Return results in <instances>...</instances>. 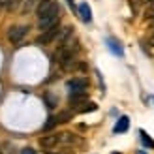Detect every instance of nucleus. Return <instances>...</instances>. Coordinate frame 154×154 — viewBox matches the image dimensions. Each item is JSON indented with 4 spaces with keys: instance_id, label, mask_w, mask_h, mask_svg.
Returning <instances> with one entry per match:
<instances>
[{
    "instance_id": "2eb2a0df",
    "label": "nucleus",
    "mask_w": 154,
    "mask_h": 154,
    "mask_svg": "<svg viewBox=\"0 0 154 154\" xmlns=\"http://www.w3.org/2000/svg\"><path fill=\"white\" fill-rule=\"evenodd\" d=\"M57 124H58V122H57V117H49L47 122L43 124V132H49V130H53Z\"/></svg>"
},
{
    "instance_id": "aec40b11",
    "label": "nucleus",
    "mask_w": 154,
    "mask_h": 154,
    "mask_svg": "<svg viewBox=\"0 0 154 154\" xmlns=\"http://www.w3.org/2000/svg\"><path fill=\"white\" fill-rule=\"evenodd\" d=\"M66 2H68V6H70L72 10H75V4H73V0H66Z\"/></svg>"
},
{
    "instance_id": "f257e3e1",
    "label": "nucleus",
    "mask_w": 154,
    "mask_h": 154,
    "mask_svg": "<svg viewBox=\"0 0 154 154\" xmlns=\"http://www.w3.org/2000/svg\"><path fill=\"white\" fill-rule=\"evenodd\" d=\"M58 21H60V6L55 2V4H53V8L43 15V17L38 19V30H40V32H43V30H49L51 26L58 25Z\"/></svg>"
},
{
    "instance_id": "ddd939ff",
    "label": "nucleus",
    "mask_w": 154,
    "mask_h": 154,
    "mask_svg": "<svg viewBox=\"0 0 154 154\" xmlns=\"http://www.w3.org/2000/svg\"><path fill=\"white\" fill-rule=\"evenodd\" d=\"M45 103H47V107L49 109H53V107H57V103H58V98L53 94V92H47L45 94Z\"/></svg>"
},
{
    "instance_id": "9b49d317",
    "label": "nucleus",
    "mask_w": 154,
    "mask_h": 154,
    "mask_svg": "<svg viewBox=\"0 0 154 154\" xmlns=\"http://www.w3.org/2000/svg\"><path fill=\"white\" fill-rule=\"evenodd\" d=\"M96 109H98V103H94V102H85V103H81L79 107H77L79 113H92Z\"/></svg>"
},
{
    "instance_id": "393cba45",
    "label": "nucleus",
    "mask_w": 154,
    "mask_h": 154,
    "mask_svg": "<svg viewBox=\"0 0 154 154\" xmlns=\"http://www.w3.org/2000/svg\"><path fill=\"white\" fill-rule=\"evenodd\" d=\"M113 154H120V152H113Z\"/></svg>"
},
{
    "instance_id": "423d86ee",
    "label": "nucleus",
    "mask_w": 154,
    "mask_h": 154,
    "mask_svg": "<svg viewBox=\"0 0 154 154\" xmlns=\"http://www.w3.org/2000/svg\"><path fill=\"white\" fill-rule=\"evenodd\" d=\"M53 4H55V0H40V2H38V6H36V17H38V19L43 17V15L53 8Z\"/></svg>"
},
{
    "instance_id": "0eeeda50",
    "label": "nucleus",
    "mask_w": 154,
    "mask_h": 154,
    "mask_svg": "<svg viewBox=\"0 0 154 154\" xmlns=\"http://www.w3.org/2000/svg\"><path fill=\"white\" fill-rule=\"evenodd\" d=\"M60 143V139H58V135H43L42 139H40V145L43 149H53V147H57V145Z\"/></svg>"
},
{
    "instance_id": "9d476101",
    "label": "nucleus",
    "mask_w": 154,
    "mask_h": 154,
    "mask_svg": "<svg viewBox=\"0 0 154 154\" xmlns=\"http://www.w3.org/2000/svg\"><path fill=\"white\" fill-rule=\"evenodd\" d=\"M107 45H109V51L115 53L117 57H122V55H124V51H122L120 43H119L117 40H111V38H109V40H107Z\"/></svg>"
},
{
    "instance_id": "7ed1b4c3",
    "label": "nucleus",
    "mask_w": 154,
    "mask_h": 154,
    "mask_svg": "<svg viewBox=\"0 0 154 154\" xmlns=\"http://www.w3.org/2000/svg\"><path fill=\"white\" fill-rule=\"evenodd\" d=\"M26 34H28V26H11L8 30V40L11 43H15V45H19L23 40H25Z\"/></svg>"
},
{
    "instance_id": "1a4fd4ad",
    "label": "nucleus",
    "mask_w": 154,
    "mask_h": 154,
    "mask_svg": "<svg viewBox=\"0 0 154 154\" xmlns=\"http://www.w3.org/2000/svg\"><path fill=\"white\" fill-rule=\"evenodd\" d=\"M128 128H130V119H128V117H120V119L117 120V124H115L113 132H115V134H124Z\"/></svg>"
},
{
    "instance_id": "f8f14e48",
    "label": "nucleus",
    "mask_w": 154,
    "mask_h": 154,
    "mask_svg": "<svg viewBox=\"0 0 154 154\" xmlns=\"http://www.w3.org/2000/svg\"><path fill=\"white\" fill-rule=\"evenodd\" d=\"M139 137H141V141L145 147H149V149H154V141L150 139V135L145 132V130H139Z\"/></svg>"
},
{
    "instance_id": "f3484780",
    "label": "nucleus",
    "mask_w": 154,
    "mask_h": 154,
    "mask_svg": "<svg viewBox=\"0 0 154 154\" xmlns=\"http://www.w3.org/2000/svg\"><path fill=\"white\" fill-rule=\"evenodd\" d=\"M19 154H38V152H36L34 149H30V147H25V149H23Z\"/></svg>"
},
{
    "instance_id": "6e6552de",
    "label": "nucleus",
    "mask_w": 154,
    "mask_h": 154,
    "mask_svg": "<svg viewBox=\"0 0 154 154\" xmlns=\"http://www.w3.org/2000/svg\"><path fill=\"white\" fill-rule=\"evenodd\" d=\"M85 102H87V92H75V94H70V105L72 107H79Z\"/></svg>"
},
{
    "instance_id": "20e7f679",
    "label": "nucleus",
    "mask_w": 154,
    "mask_h": 154,
    "mask_svg": "<svg viewBox=\"0 0 154 154\" xmlns=\"http://www.w3.org/2000/svg\"><path fill=\"white\" fill-rule=\"evenodd\" d=\"M88 87V81L85 77H73L66 83V88L70 90V94H75V92H87Z\"/></svg>"
},
{
    "instance_id": "a211bd4d",
    "label": "nucleus",
    "mask_w": 154,
    "mask_h": 154,
    "mask_svg": "<svg viewBox=\"0 0 154 154\" xmlns=\"http://www.w3.org/2000/svg\"><path fill=\"white\" fill-rule=\"evenodd\" d=\"M19 2H21V0H8V4H6V6H8V8H15Z\"/></svg>"
},
{
    "instance_id": "5701e85b",
    "label": "nucleus",
    "mask_w": 154,
    "mask_h": 154,
    "mask_svg": "<svg viewBox=\"0 0 154 154\" xmlns=\"http://www.w3.org/2000/svg\"><path fill=\"white\" fill-rule=\"evenodd\" d=\"M137 154H147V152H145V150H139V152H137Z\"/></svg>"
},
{
    "instance_id": "dca6fc26",
    "label": "nucleus",
    "mask_w": 154,
    "mask_h": 154,
    "mask_svg": "<svg viewBox=\"0 0 154 154\" xmlns=\"http://www.w3.org/2000/svg\"><path fill=\"white\" fill-rule=\"evenodd\" d=\"M36 2H38V0H25V6H23V10H25V11L32 10V8L36 6Z\"/></svg>"
},
{
    "instance_id": "4be33fe9",
    "label": "nucleus",
    "mask_w": 154,
    "mask_h": 154,
    "mask_svg": "<svg viewBox=\"0 0 154 154\" xmlns=\"http://www.w3.org/2000/svg\"><path fill=\"white\" fill-rule=\"evenodd\" d=\"M0 4H8V0H0Z\"/></svg>"
},
{
    "instance_id": "b1692460",
    "label": "nucleus",
    "mask_w": 154,
    "mask_h": 154,
    "mask_svg": "<svg viewBox=\"0 0 154 154\" xmlns=\"http://www.w3.org/2000/svg\"><path fill=\"white\" fill-rule=\"evenodd\" d=\"M152 26H154V15H152Z\"/></svg>"
},
{
    "instance_id": "412c9836",
    "label": "nucleus",
    "mask_w": 154,
    "mask_h": 154,
    "mask_svg": "<svg viewBox=\"0 0 154 154\" xmlns=\"http://www.w3.org/2000/svg\"><path fill=\"white\" fill-rule=\"evenodd\" d=\"M150 45H154V34H152V38H150Z\"/></svg>"
},
{
    "instance_id": "f03ea898",
    "label": "nucleus",
    "mask_w": 154,
    "mask_h": 154,
    "mask_svg": "<svg viewBox=\"0 0 154 154\" xmlns=\"http://www.w3.org/2000/svg\"><path fill=\"white\" fill-rule=\"evenodd\" d=\"M58 32H60V26H58V25L51 26L49 30H43V32L36 38V43H38V45H47V43H51L53 40H57Z\"/></svg>"
},
{
    "instance_id": "4468645a",
    "label": "nucleus",
    "mask_w": 154,
    "mask_h": 154,
    "mask_svg": "<svg viewBox=\"0 0 154 154\" xmlns=\"http://www.w3.org/2000/svg\"><path fill=\"white\" fill-rule=\"evenodd\" d=\"M72 117H73L72 111H60V113L57 115V122H68Z\"/></svg>"
},
{
    "instance_id": "a878e982",
    "label": "nucleus",
    "mask_w": 154,
    "mask_h": 154,
    "mask_svg": "<svg viewBox=\"0 0 154 154\" xmlns=\"http://www.w3.org/2000/svg\"><path fill=\"white\" fill-rule=\"evenodd\" d=\"M47 154H51V152H47Z\"/></svg>"
},
{
    "instance_id": "39448f33",
    "label": "nucleus",
    "mask_w": 154,
    "mask_h": 154,
    "mask_svg": "<svg viewBox=\"0 0 154 154\" xmlns=\"http://www.w3.org/2000/svg\"><path fill=\"white\" fill-rule=\"evenodd\" d=\"M77 13H79V17L83 23H90L92 21V10H90V6L87 2H81L79 8H77Z\"/></svg>"
},
{
    "instance_id": "6ab92c4d",
    "label": "nucleus",
    "mask_w": 154,
    "mask_h": 154,
    "mask_svg": "<svg viewBox=\"0 0 154 154\" xmlns=\"http://www.w3.org/2000/svg\"><path fill=\"white\" fill-rule=\"evenodd\" d=\"M149 13L154 15V0H149Z\"/></svg>"
}]
</instances>
